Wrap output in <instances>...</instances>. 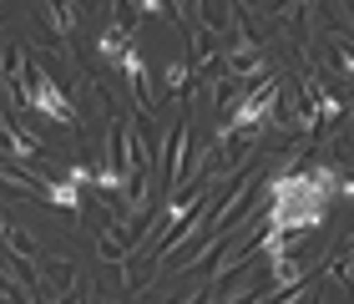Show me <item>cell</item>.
<instances>
[{"instance_id":"5","label":"cell","mask_w":354,"mask_h":304,"mask_svg":"<svg viewBox=\"0 0 354 304\" xmlns=\"http://www.w3.org/2000/svg\"><path fill=\"white\" fill-rule=\"evenodd\" d=\"M127 46H132V36H127V15H117V21L102 30V41H96V56H102V61H117V66H122Z\"/></svg>"},{"instance_id":"2","label":"cell","mask_w":354,"mask_h":304,"mask_svg":"<svg viewBox=\"0 0 354 304\" xmlns=\"http://www.w3.org/2000/svg\"><path fill=\"white\" fill-rule=\"evenodd\" d=\"M122 71H127V87H132V97H137V111H142V117H157L152 71H147V61H142V51H137V46H127V56H122Z\"/></svg>"},{"instance_id":"8","label":"cell","mask_w":354,"mask_h":304,"mask_svg":"<svg viewBox=\"0 0 354 304\" xmlns=\"http://www.w3.org/2000/svg\"><path fill=\"white\" fill-rule=\"evenodd\" d=\"M162 82H167V91H187V82H192V66H187V61H167Z\"/></svg>"},{"instance_id":"1","label":"cell","mask_w":354,"mask_h":304,"mask_svg":"<svg viewBox=\"0 0 354 304\" xmlns=\"http://www.w3.org/2000/svg\"><path fill=\"white\" fill-rule=\"evenodd\" d=\"M26 107H36L41 117H51V122H61V127H82V111H76V102L61 91V82L51 71H41L36 66V76H30V102Z\"/></svg>"},{"instance_id":"4","label":"cell","mask_w":354,"mask_h":304,"mask_svg":"<svg viewBox=\"0 0 354 304\" xmlns=\"http://www.w3.org/2000/svg\"><path fill=\"white\" fill-rule=\"evenodd\" d=\"M228 76L238 82V76H243V82H253V76H263V51L253 41H238L233 51H228Z\"/></svg>"},{"instance_id":"6","label":"cell","mask_w":354,"mask_h":304,"mask_svg":"<svg viewBox=\"0 0 354 304\" xmlns=\"http://www.w3.org/2000/svg\"><path fill=\"white\" fill-rule=\"evenodd\" d=\"M46 203L61 208V213H82V188L71 178H56V183H46Z\"/></svg>"},{"instance_id":"7","label":"cell","mask_w":354,"mask_h":304,"mask_svg":"<svg viewBox=\"0 0 354 304\" xmlns=\"http://www.w3.org/2000/svg\"><path fill=\"white\" fill-rule=\"evenodd\" d=\"M41 26L51 30V36L66 41L71 30H76V6H41Z\"/></svg>"},{"instance_id":"9","label":"cell","mask_w":354,"mask_h":304,"mask_svg":"<svg viewBox=\"0 0 354 304\" xmlns=\"http://www.w3.org/2000/svg\"><path fill=\"white\" fill-rule=\"evenodd\" d=\"M329 274L339 279V289H349V279H354V264H349V244H344V253H339V259L329 264Z\"/></svg>"},{"instance_id":"3","label":"cell","mask_w":354,"mask_h":304,"mask_svg":"<svg viewBox=\"0 0 354 304\" xmlns=\"http://www.w3.org/2000/svg\"><path fill=\"white\" fill-rule=\"evenodd\" d=\"M36 274H41V289H51V294H46V304H56L61 294H76V279H82V274H76V264H66V259L41 264Z\"/></svg>"}]
</instances>
